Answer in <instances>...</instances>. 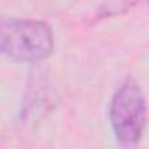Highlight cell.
<instances>
[{
	"label": "cell",
	"mask_w": 149,
	"mask_h": 149,
	"mask_svg": "<svg viewBox=\"0 0 149 149\" xmlns=\"http://www.w3.org/2000/svg\"><path fill=\"white\" fill-rule=\"evenodd\" d=\"M54 51V32L44 19L0 18V56L16 63H42Z\"/></svg>",
	"instance_id": "cell-1"
},
{
	"label": "cell",
	"mask_w": 149,
	"mask_h": 149,
	"mask_svg": "<svg viewBox=\"0 0 149 149\" xmlns=\"http://www.w3.org/2000/svg\"><path fill=\"white\" fill-rule=\"evenodd\" d=\"M147 121L146 95L140 83L133 77L123 79L109 102V123L116 142L123 147L140 144Z\"/></svg>",
	"instance_id": "cell-2"
}]
</instances>
